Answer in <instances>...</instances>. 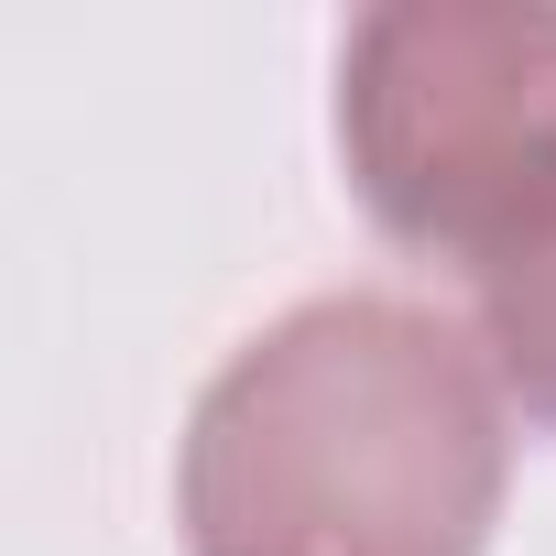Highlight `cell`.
Instances as JSON below:
<instances>
[{"instance_id": "obj_3", "label": "cell", "mask_w": 556, "mask_h": 556, "mask_svg": "<svg viewBox=\"0 0 556 556\" xmlns=\"http://www.w3.org/2000/svg\"><path fill=\"white\" fill-rule=\"evenodd\" d=\"M469 339H480L502 404H523V426L556 437V186L491 262H469Z\"/></svg>"}, {"instance_id": "obj_2", "label": "cell", "mask_w": 556, "mask_h": 556, "mask_svg": "<svg viewBox=\"0 0 556 556\" xmlns=\"http://www.w3.org/2000/svg\"><path fill=\"white\" fill-rule=\"evenodd\" d=\"M339 164L382 240L491 262L556 186V0H382L339 45Z\"/></svg>"}, {"instance_id": "obj_1", "label": "cell", "mask_w": 556, "mask_h": 556, "mask_svg": "<svg viewBox=\"0 0 556 556\" xmlns=\"http://www.w3.org/2000/svg\"><path fill=\"white\" fill-rule=\"evenodd\" d=\"M513 426L480 339L415 295H306L240 339L175 447L186 556H480Z\"/></svg>"}]
</instances>
